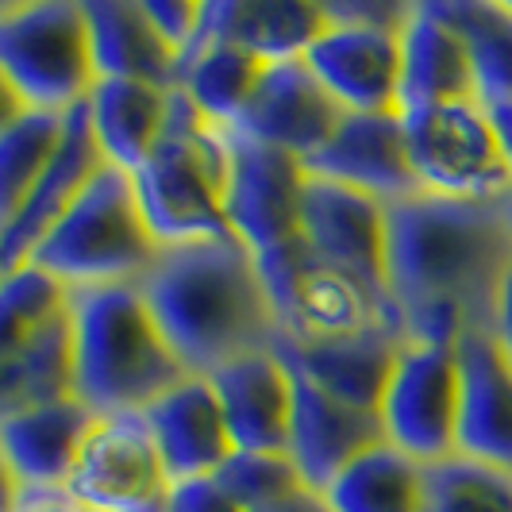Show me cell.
<instances>
[{
	"label": "cell",
	"instance_id": "484cf974",
	"mask_svg": "<svg viewBox=\"0 0 512 512\" xmlns=\"http://www.w3.org/2000/svg\"><path fill=\"white\" fill-rule=\"evenodd\" d=\"M178 89H158L147 81H97L89 93V120L104 162L135 174L154 143L162 139Z\"/></svg>",
	"mask_w": 512,
	"mask_h": 512
},
{
	"label": "cell",
	"instance_id": "277c9868",
	"mask_svg": "<svg viewBox=\"0 0 512 512\" xmlns=\"http://www.w3.org/2000/svg\"><path fill=\"white\" fill-rule=\"evenodd\" d=\"M143 216L162 247L228 239V128H216L185 93H174V108L162 139L147 162L131 174Z\"/></svg>",
	"mask_w": 512,
	"mask_h": 512
},
{
	"label": "cell",
	"instance_id": "9a60e30c",
	"mask_svg": "<svg viewBox=\"0 0 512 512\" xmlns=\"http://www.w3.org/2000/svg\"><path fill=\"white\" fill-rule=\"evenodd\" d=\"M343 116L347 112L328 97V89L316 81L305 58H293L266 66L239 128L231 131H243L258 143H270L305 162L332 139Z\"/></svg>",
	"mask_w": 512,
	"mask_h": 512
},
{
	"label": "cell",
	"instance_id": "52a82bcc",
	"mask_svg": "<svg viewBox=\"0 0 512 512\" xmlns=\"http://www.w3.org/2000/svg\"><path fill=\"white\" fill-rule=\"evenodd\" d=\"M270 305L278 316V339L285 343H320L366 332H397L405 339V324L397 305L378 289L339 270L320 255H312L305 239L282 255L258 262Z\"/></svg>",
	"mask_w": 512,
	"mask_h": 512
},
{
	"label": "cell",
	"instance_id": "3957f363",
	"mask_svg": "<svg viewBox=\"0 0 512 512\" xmlns=\"http://www.w3.org/2000/svg\"><path fill=\"white\" fill-rule=\"evenodd\" d=\"M77 397L97 412H147L189 374L139 285L74 289Z\"/></svg>",
	"mask_w": 512,
	"mask_h": 512
},
{
	"label": "cell",
	"instance_id": "f35d334b",
	"mask_svg": "<svg viewBox=\"0 0 512 512\" xmlns=\"http://www.w3.org/2000/svg\"><path fill=\"white\" fill-rule=\"evenodd\" d=\"M258 512H332V509H328L324 493H316V489H301V493H293V497H285V501H278V505L258 509Z\"/></svg>",
	"mask_w": 512,
	"mask_h": 512
},
{
	"label": "cell",
	"instance_id": "30bf717a",
	"mask_svg": "<svg viewBox=\"0 0 512 512\" xmlns=\"http://www.w3.org/2000/svg\"><path fill=\"white\" fill-rule=\"evenodd\" d=\"M385 443L405 451L420 466L459 455V362L455 347L405 343L397 370L382 397Z\"/></svg>",
	"mask_w": 512,
	"mask_h": 512
},
{
	"label": "cell",
	"instance_id": "9c48e42d",
	"mask_svg": "<svg viewBox=\"0 0 512 512\" xmlns=\"http://www.w3.org/2000/svg\"><path fill=\"white\" fill-rule=\"evenodd\" d=\"M174 478L147 412L97 416L66 493L85 512H170Z\"/></svg>",
	"mask_w": 512,
	"mask_h": 512
},
{
	"label": "cell",
	"instance_id": "ba28073f",
	"mask_svg": "<svg viewBox=\"0 0 512 512\" xmlns=\"http://www.w3.org/2000/svg\"><path fill=\"white\" fill-rule=\"evenodd\" d=\"M420 193L451 201H505L512 162L482 101H451L401 112Z\"/></svg>",
	"mask_w": 512,
	"mask_h": 512
},
{
	"label": "cell",
	"instance_id": "6da1fadb",
	"mask_svg": "<svg viewBox=\"0 0 512 512\" xmlns=\"http://www.w3.org/2000/svg\"><path fill=\"white\" fill-rule=\"evenodd\" d=\"M512 235L501 201L416 193L389 205V297L405 343L455 347L462 332L493 324Z\"/></svg>",
	"mask_w": 512,
	"mask_h": 512
},
{
	"label": "cell",
	"instance_id": "d4e9b609",
	"mask_svg": "<svg viewBox=\"0 0 512 512\" xmlns=\"http://www.w3.org/2000/svg\"><path fill=\"white\" fill-rule=\"evenodd\" d=\"M216 39L235 43L258 62H293L324 35V0H208Z\"/></svg>",
	"mask_w": 512,
	"mask_h": 512
},
{
	"label": "cell",
	"instance_id": "ac0fdd59",
	"mask_svg": "<svg viewBox=\"0 0 512 512\" xmlns=\"http://www.w3.org/2000/svg\"><path fill=\"white\" fill-rule=\"evenodd\" d=\"M93 424H97V412L81 397L0 412L4 486L66 489Z\"/></svg>",
	"mask_w": 512,
	"mask_h": 512
},
{
	"label": "cell",
	"instance_id": "4fadbf2b",
	"mask_svg": "<svg viewBox=\"0 0 512 512\" xmlns=\"http://www.w3.org/2000/svg\"><path fill=\"white\" fill-rule=\"evenodd\" d=\"M305 66L347 116L401 112V31L332 20L308 47Z\"/></svg>",
	"mask_w": 512,
	"mask_h": 512
},
{
	"label": "cell",
	"instance_id": "4dcf8cb0",
	"mask_svg": "<svg viewBox=\"0 0 512 512\" xmlns=\"http://www.w3.org/2000/svg\"><path fill=\"white\" fill-rule=\"evenodd\" d=\"M70 297H74V289L62 285L35 262L8 270L4 285H0V355L20 347L31 335H39L58 316H66Z\"/></svg>",
	"mask_w": 512,
	"mask_h": 512
},
{
	"label": "cell",
	"instance_id": "f1b7e54d",
	"mask_svg": "<svg viewBox=\"0 0 512 512\" xmlns=\"http://www.w3.org/2000/svg\"><path fill=\"white\" fill-rule=\"evenodd\" d=\"M474 66V89L486 108L512 101V8L509 0H436Z\"/></svg>",
	"mask_w": 512,
	"mask_h": 512
},
{
	"label": "cell",
	"instance_id": "7a4b0ae2",
	"mask_svg": "<svg viewBox=\"0 0 512 512\" xmlns=\"http://www.w3.org/2000/svg\"><path fill=\"white\" fill-rule=\"evenodd\" d=\"M139 289L189 374L212 378L220 366L278 343L258 258L235 235L162 247Z\"/></svg>",
	"mask_w": 512,
	"mask_h": 512
},
{
	"label": "cell",
	"instance_id": "74e56055",
	"mask_svg": "<svg viewBox=\"0 0 512 512\" xmlns=\"http://www.w3.org/2000/svg\"><path fill=\"white\" fill-rule=\"evenodd\" d=\"M493 339L501 343V351L512 359V262L501 274V285H497V301H493V324H489Z\"/></svg>",
	"mask_w": 512,
	"mask_h": 512
},
{
	"label": "cell",
	"instance_id": "60d3db41",
	"mask_svg": "<svg viewBox=\"0 0 512 512\" xmlns=\"http://www.w3.org/2000/svg\"><path fill=\"white\" fill-rule=\"evenodd\" d=\"M501 212H505V224H509V235H512V193L501 201Z\"/></svg>",
	"mask_w": 512,
	"mask_h": 512
},
{
	"label": "cell",
	"instance_id": "83f0119b",
	"mask_svg": "<svg viewBox=\"0 0 512 512\" xmlns=\"http://www.w3.org/2000/svg\"><path fill=\"white\" fill-rule=\"evenodd\" d=\"M324 501L332 512H424L428 466L393 443H378L324 489Z\"/></svg>",
	"mask_w": 512,
	"mask_h": 512
},
{
	"label": "cell",
	"instance_id": "8fae6325",
	"mask_svg": "<svg viewBox=\"0 0 512 512\" xmlns=\"http://www.w3.org/2000/svg\"><path fill=\"white\" fill-rule=\"evenodd\" d=\"M228 154L231 235L243 247H251L258 262L297 247L308 185L305 162L270 143H258L243 131H228Z\"/></svg>",
	"mask_w": 512,
	"mask_h": 512
},
{
	"label": "cell",
	"instance_id": "5b68a950",
	"mask_svg": "<svg viewBox=\"0 0 512 512\" xmlns=\"http://www.w3.org/2000/svg\"><path fill=\"white\" fill-rule=\"evenodd\" d=\"M158 251L162 243L143 216L135 178L128 170L104 166L62 212V220L39 239L27 262L43 266L70 289H97L139 285Z\"/></svg>",
	"mask_w": 512,
	"mask_h": 512
},
{
	"label": "cell",
	"instance_id": "f546056e",
	"mask_svg": "<svg viewBox=\"0 0 512 512\" xmlns=\"http://www.w3.org/2000/svg\"><path fill=\"white\" fill-rule=\"evenodd\" d=\"M66 139V112L24 108L0 120V224L12 220Z\"/></svg>",
	"mask_w": 512,
	"mask_h": 512
},
{
	"label": "cell",
	"instance_id": "8992f818",
	"mask_svg": "<svg viewBox=\"0 0 512 512\" xmlns=\"http://www.w3.org/2000/svg\"><path fill=\"white\" fill-rule=\"evenodd\" d=\"M85 0L0 4V85L4 101L39 112H70L97 89Z\"/></svg>",
	"mask_w": 512,
	"mask_h": 512
},
{
	"label": "cell",
	"instance_id": "e0dca14e",
	"mask_svg": "<svg viewBox=\"0 0 512 512\" xmlns=\"http://www.w3.org/2000/svg\"><path fill=\"white\" fill-rule=\"evenodd\" d=\"M378 443H385L378 412L343 405L320 385L293 374V428L285 455L293 459L308 489L324 493L351 462Z\"/></svg>",
	"mask_w": 512,
	"mask_h": 512
},
{
	"label": "cell",
	"instance_id": "e575fe53",
	"mask_svg": "<svg viewBox=\"0 0 512 512\" xmlns=\"http://www.w3.org/2000/svg\"><path fill=\"white\" fill-rule=\"evenodd\" d=\"M335 24L382 27V31H405L412 16V0H324Z\"/></svg>",
	"mask_w": 512,
	"mask_h": 512
},
{
	"label": "cell",
	"instance_id": "7402d4cb",
	"mask_svg": "<svg viewBox=\"0 0 512 512\" xmlns=\"http://www.w3.org/2000/svg\"><path fill=\"white\" fill-rule=\"evenodd\" d=\"M147 420L174 482L208 478L235 455L224 405L201 374H185L174 389H166L147 409Z\"/></svg>",
	"mask_w": 512,
	"mask_h": 512
},
{
	"label": "cell",
	"instance_id": "4316f807",
	"mask_svg": "<svg viewBox=\"0 0 512 512\" xmlns=\"http://www.w3.org/2000/svg\"><path fill=\"white\" fill-rule=\"evenodd\" d=\"M77 397L74 316H58L39 335L0 355V412Z\"/></svg>",
	"mask_w": 512,
	"mask_h": 512
},
{
	"label": "cell",
	"instance_id": "5bb4252c",
	"mask_svg": "<svg viewBox=\"0 0 512 512\" xmlns=\"http://www.w3.org/2000/svg\"><path fill=\"white\" fill-rule=\"evenodd\" d=\"M308 178H328L351 185L359 193L378 197L382 205H397L420 193L412 174L409 143L401 112L389 116H343V124L320 151L305 158Z\"/></svg>",
	"mask_w": 512,
	"mask_h": 512
},
{
	"label": "cell",
	"instance_id": "44dd1931",
	"mask_svg": "<svg viewBox=\"0 0 512 512\" xmlns=\"http://www.w3.org/2000/svg\"><path fill=\"white\" fill-rule=\"evenodd\" d=\"M274 351L282 355V362L293 374L320 385L324 393L339 397L343 405L378 412L385 389H389V378L397 370V359L405 351V339L382 328V332L320 339V343H285V339H278Z\"/></svg>",
	"mask_w": 512,
	"mask_h": 512
},
{
	"label": "cell",
	"instance_id": "d6986e66",
	"mask_svg": "<svg viewBox=\"0 0 512 512\" xmlns=\"http://www.w3.org/2000/svg\"><path fill=\"white\" fill-rule=\"evenodd\" d=\"M104 166L108 162L97 147L93 120H89V101H85L66 112V139L54 154V162L47 166V174L31 189L24 208L12 220L0 224V266H4V274L24 266L31 251L39 247V239L62 220V212L74 205L77 193L97 178Z\"/></svg>",
	"mask_w": 512,
	"mask_h": 512
},
{
	"label": "cell",
	"instance_id": "ffe728a7",
	"mask_svg": "<svg viewBox=\"0 0 512 512\" xmlns=\"http://www.w3.org/2000/svg\"><path fill=\"white\" fill-rule=\"evenodd\" d=\"M212 389L224 405V420L235 451H262V455H285L289 451V428H293V370L282 355L251 351L243 359L220 366Z\"/></svg>",
	"mask_w": 512,
	"mask_h": 512
},
{
	"label": "cell",
	"instance_id": "d6a6232c",
	"mask_svg": "<svg viewBox=\"0 0 512 512\" xmlns=\"http://www.w3.org/2000/svg\"><path fill=\"white\" fill-rule=\"evenodd\" d=\"M216 478L224 482V489L247 512L270 509V505H278L285 497L308 489L289 455H262V451H235L216 470Z\"/></svg>",
	"mask_w": 512,
	"mask_h": 512
},
{
	"label": "cell",
	"instance_id": "7c38bea8",
	"mask_svg": "<svg viewBox=\"0 0 512 512\" xmlns=\"http://www.w3.org/2000/svg\"><path fill=\"white\" fill-rule=\"evenodd\" d=\"M301 239L312 255L389 297V205L378 197L328 178H308Z\"/></svg>",
	"mask_w": 512,
	"mask_h": 512
},
{
	"label": "cell",
	"instance_id": "8d00e7d4",
	"mask_svg": "<svg viewBox=\"0 0 512 512\" xmlns=\"http://www.w3.org/2000/svg\"><path fill=\"white\" fill-rule=\"evenodd\" d=\"M4 512H85L66 489H24L8 486Z\"/></svg>",
	"mask_w": 512,
	"mask_h": 512
},
{
	"label": "cell",
	"instance_id": "2e32d148",
	"mask_svg": "<svg viewBox=\"0 0 512 512\" xmlns=\"http://www.w3.org/2000/svg\"><path fill=\"white\" fill-rule=\"evenodd\" d=\"M459 362V455L512 470V359L489 328L455 343Z\"/></svg>",
	"mask_w": 512,
	"mask_h": 512
},
{
	"label": "cell",
	"instance_id": "603a6c76",
	"mask_svg": "<svg viewBox=\"0 0 512 512\" xmlns=\"http://www.w3.org/2000/svg\"><path fill=\"white\" fill-rule=\"evenodd\" d=\"M451 101H478L466 43L439 16L436 0H412L401 31V112Z\"/></svg>",
	"mask_w": 512,
	"mask_h": 512
},
{
	"label": "cell",
	"instance_id": "836d02e7",
	"mask_svg": "<svg viewBox=\"0 0 512 512\" xmlns=\"http://www.w3.org/2000/svg\"><path fill=\"white\" fill-rule=\"evenodd\" d=\"M151 24L158 27V35L174 47L178 54H185L193 47L197 31H201V20H205V0H143Z\"/></svg>",
	"mask_w": 512,
	"mask_h": 512
},
{
	"label": "cell",
	"instance_id": "ab89813d",
	"mask_svg": "<svg viewBox=\"0 0 512 512\" xmlns=\"http://www.w3.org/2000/svg\"><path fill=\"white\" fill-rule=\"evenodd\" d=\"M489 116H493V124L501 131V143H505V151H509V162H512V101L509 104H497V108H489Z\"/></svg>",
	"mask_w": 512,
	"mask_h": 512
},
{
	"label": "cell",
	"instance_id": "1f68e13d",
	"mask_svg": "<svg viewBox=\"0 0 512 512\" xmlns=\"http://www.w3.org/2000/svg\"><path fill=\"white\" fill-rule=\"evenodd\" d=\"M424 512H512V470L455 459L428 466Z\"/></svg>",
	"mask_w": 512,
	"mask_h": 512
},
{
	"label": "cell",
	"instance_id": "d590c367",
	"mask_svg": "<svg viewBox=\"0 0 512 512\" xmlns=\"http://www.w3.org/2000/svg\"><path fill=\"white\" fill-rule=\"evenodd\" d=\"M170 512H247L231 497L216 474L208 478H185L170 489Z\"/></svg>",
	"mask_w": 512,
	"mask_h": 512
},
{
	"label": "cell",
	"instance_id": "cb8c5ba5",
	"mask_svg": "<svg viewBox=\"0 0 512 512\" xmlns=\"http://www.w3.org/2000/svg\"><path fill=\"white\" fill-rule=\"evenodd\" d=\"M101 81H147L181 89V54L158 35L143 0H85Z\"/></svg>",
	"mask_w": 512,
	"mask_h": 512
}]
</instances>
